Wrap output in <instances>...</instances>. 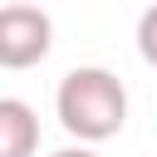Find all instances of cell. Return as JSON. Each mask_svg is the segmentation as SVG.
I'll list each match as a JSON object with an SVG mask.
<instances>
[{
  "label": "cell",
  "mask_w": 157,
  "mask_h": 157,
  "mask_svg": "<svg viewBox=\"0 0 157 157\" xmlns=\"http://www.w3.org/2000/svg\"><path fill=\"white\" fill-rule=\"evenodd\" d=\"M39 118L25 98H0V157H34Z\"/></svg>",
  "instance_id": "obj_3"
},
{
  "label": "cell",
  "mask_w": 157,
  "mask_h": 157,
  "mask_svg": "<svg viewBox=\"0 0 157 157\" xmlns=\"http://www.w3.org/2000/svg\"><path fill=\"white\" fill-rule=\"evenodd\" d=\"M54 157H98L93 147H64V152H54Z\"/></svg>",
  "instance_id": "obj_5"
},
{
  "label": "cell",
  "mask_w": 157,
  "mask_h": 157,
  "mask_svg": "<svg viewBox=\"0 0 157 157\" xmlns=\"http://www.w3.org/2000/svg\"><path fill=\"white\" fill-rule=\"evenodd\" d=\"M54 44V25L39 5L10 0L0 5V69H34Z\"/></svg>",
  "instance_id": "obj_2"
},
{
  "label": "cell",
  "mask_w": 157,
  "mask_h": 157,
  "mask_svg": "<svg viewBox=\"0 0 157 157\" xmlns=\"http://www.w3.org/2000/svg\"><path fill=\"white\" fill-rule=\"evenodd\" d=\"M54 113H59L64 132H74L78 142H108L128 123V88H123L118 74L83 64V69H69L59 78Z\"/></svg>",
  "instance_id": "obj_1"
},
{
  "label": "cell",
  "mask_w": 157,
  "mask_h": 157,
  "mask_svg": "<svg viewBox=\"0 0 157 157\" xmlns=\"http://www.w3.org/2000/svg\"><path fill=\"white\" fill-rule=\"evenodd\" d=\"M137 54L157 69V5H147L142 20H137Z\"/></svg>",
  "instance_id": "obj_4"
}]
</instances>
